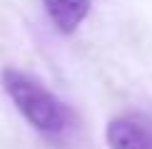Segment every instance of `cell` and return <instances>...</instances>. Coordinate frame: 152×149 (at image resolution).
I'll return each instance as SVG.
<instances>
[{"label":"cell","instance_id":"cell-2","mask_svg":"<svg viewBox=\"0 0 152 149\" xmlns=\"http://www.w3.org/2000/svg\"><path fill=\"white\" fill-rule=\"evenodd\" d=\"M105 139L110 149H152V132L140 119H132V117L110 119Z\"/></svg>","mask_w":152,"mask_h":149},{"label":"cell","instance_id":"cell-1","mask_svg":"<svg viewBox=\"0 0 152 149\" xmlns=\"http://www.w3.org/2000/svg\"><path fill=\"white\" fill-rule=\"evenodd\" d=\"M3 87L8 97L15 102L20 114L42 134H62L70 124V109L60 102L45 85L20 70L3 72Z\"/></svg>","mask_w":152,"mask_h":149},{"label":"cell","instance_id":"cell-3","mask_svg":"<svg viewBox=\"0 0 152 149\" xmlns=\"http://www.w3.org/2000/svg\"><path fill=\"white\" fill-rule=\"evenodd\" d=\"M42 5H45L48 17L53 20L55 30L62 35H70L87 17L92 0H42Z\"/></svg>","mask_w":152,"mask_h":149}]
</instances>
